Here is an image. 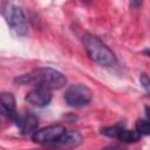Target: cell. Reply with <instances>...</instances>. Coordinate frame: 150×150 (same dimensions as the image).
<instances>
[{"mask_svg":"<svg viewBox=\"0 0 150 150\" xmlns=\"http://www.w3.org/2000/svg\"><path fill=\"white\" fill-rule=\"evenodd\" d=\"M14 82L22 86L29 84V86H36V87L52 90V89L63 88L67 84V79L61 71L54 68L41 67L32 70L28 74H23L15 77Z\"/></svg>","mask_w":150,"mask_h":150,"instance_id":"cell-1","label":"cell"},{"mask_svg":"<svg viewBox=\"0 0 150 150\" xmlns=\"http://www.w3.org/2000/svg\"><path fill=\"white\" fill-rule=\"evenodd\" d=\"M83 47L88 56L96 63L103 67H112L116 63V56L112 50L105 46L98 38L91 34H84L82 36Z\"/></svg>","mask_w":150,"mask_h":150,"instance_id":"cell-2","label":"cell"},{"mask_svg":"<svg viewBox=\"0 0 150 150\" xmlns=\"http://www.w3.org/2000/svg\"><path fill=\"white\" fill-rule=\"evenodd\" d=\"M2 15L9 28L16 35H25L27 33V19L23 9L14 2H5L2 6Z\"/></svg>","mask_w":150,"mask_h":150,"instance_id":"cell-3","label":"cell"},{"mask_svg":"<svg viewBox=\"0 0 150 150\" xmlns=\"http://www.w3.org/2000/svg\"><path fill=\"white\" fill-rule=\"evenodd\" d=\"M93 98V91L84 84L76 83L70 86L64 93V101L71 108H81L87 105Z\"/></svg>","mask_w":150,"mask_h":150,"instance_id":"cell-4","label":"cell"},{"mask_svg":"<svg viewBox=\"0 0 150 150\" xmlns=\"http://www.w3.org/2000/svg\"><path fill=\"white\" fill-rule=\"evenodd\" d=\"M67 129L61 124H53L42 129L35 130L32 135V139L39 144H54Z\"/></svg>","mask_w":150,"mask_h":150,"instance_id":"cell-5","label":"cell"},{"mask_svg":"<svg viewBox=\"0 0 150 150\" xmlns=\"http://www.w3.org/2000/svg\"><path fill=\"white\" fill-rule=\"evenodd\" d=\"M25 100L34 107L42 108V107H46L49 104V102L52 100V93L49 89L35 87L34 89H32L27 93Z\"/></svg>","mask_w":150,"mask_h":150,"instance_id":"cell-6","label":"cell"},{"mask_svg":"<svg viewBox=\"0 0 150 150\" xmlns=\"http://www.w3.org/2000/svg\"><path fill=\"white\" fill-rule=\"evenodd\" d=\"M14 121H15L16 127L21 131V134H29V132L35 131L39 124L38 117L30 111L18 112Z\"/></svg>","mask_w":150,"mask_h":150,"instance_id":"cell-7","label":"cell"},{"mask_svg":"<svg viewBox=\"0 0 150 150\" xmlns=\"http://www.w3.org/2000/svg\"><path fill=\"white\" fill-rule=\"evenodd\" d=\"M81 143H82V135L79 131L66 130L62 134V136L54 143V145L63 150H69L79 146Z\"/></svg>","mask_w":150,"mask_h":150,"instance_id":"cell-8","label":"cell"},{"mask_svg":"<svg viewBox=\"0 0 150 150\" xmlns=\"http://www.w3.org/2000/svg\"><path fill=\"white\" fill-rule=\"evenodd\" d=\"M0 114L7 118L14 120L18 111H16V102L13 94L2 91L0 93Z\"/></svg>","mask_w":150,"mask_h":150,"instance_id":"cell-9","label":"cell"},{"mask_svg":"<svg viewBox=\"0 0 150 150\" xmlns=\"http://www.w3.org/2000/svg\"><path fill=\"white\" fill-rule=\"evenodd\" d=\"M116 138H118L120 141H122L124 143H135V142H137L141 138V136L135 130H128V129L123 128L118 132Z\"/></svg>","mask_w":150,"mask_h":150,"instance_id":"cell-10","label":"cell"},{"mask_svg":"<svg viewBox=\"0 0 150 150\" xmlns=\"http://www.w3.org/2000/svg\"><path fill=\"white\" fill-rule=\"evenodd\" d=\"M149 130H150V124L148 122V120H143V118H139L137 120L136 122V132L139 135V136H146L149 135Z\"/></svg>","mask_w":150,"mask_h":150,"instance_id":"cell-11","label":"cell"},{"mask_svg":"<svg viewBox=\"0 0 150 150\" xmlns=\"http://www.w3.org/2000/svg\"><path fill=\"white\" fill-rule=\"evenodd\" d=\"M123 128H124V125L120 123V124H115V125H112V127H105V128H102V129H101V132H102L103 135H105V136L116 138L117 135H118V132H120Z\"/></svg>","mask_w":150,"mask_h":150,"instance_id":"cell-12","label":"cell"},{"mask_svg":"<svg viewBox=\"0 0 150 150\" xmlns=\"http://www.w3.org/2000/svg\"><path fill=\"white\" fill-rule=\"evenodd\" d=\"M139 82H141L142 87L146 91H149V89H150V81H149V77H148V75L145 73H141V75H139Z\"/></svg>","mask_w":150,"mask_h":150,"instance_id":"cell-13","label":"cell"},{"mask_svg":"<svg viewBox=\"0 0 150 150\" xmlns=\"http://www.w3.org/2000/svg\"><path fill=\"white\" fill-rule=\"evenodd\" d=\"M102 150H118L117 148H105V149H102Z\"/></svg>","mask_w":150,"mask_h":150,"instance_id":"cell-14","label":"cell"}]
</instances>
